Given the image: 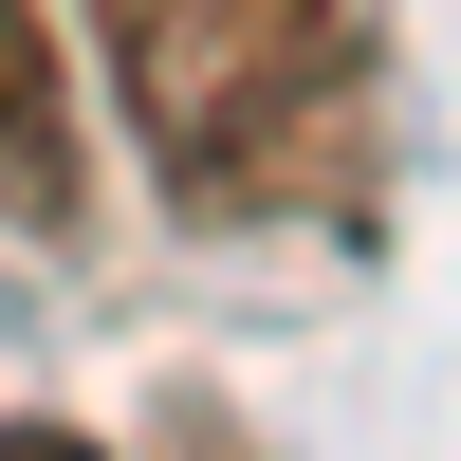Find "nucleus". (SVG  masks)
<instances>
[{
    "instance_id": "3",
    "label": "nucleus",
    "mask_w": 461,
    "mask_h": 461,
    "mask_svg": "<svg viewBox=\"0 0 461 461\" xmlns=\"http://www.w3.org/2000/svg\"><path fill=\"white\" fill-rule=\"evenodd\" d=\"M0 461H111L93 425H0Z\"/></svg>"
},
{
    "instance_id": "2",
    "label": "nucleus",
    "mask_w": 461,
    "mask_h": 461,
    "mask_svg": "<svg viewBox=\"0 0 461 461\" xmlns=\"http://www.w3.org/2000/svg\"><path fill=\"white\" fill-rule=\"evenodd\" d=\"M0 185H19V221H74V74L37 0H0Z\"/></svg>"
},
{
    "instance_id": "1",
    "label": "nucleus",
    "mask_w": 461,
    "mask_h": 461,
    "mask_svg": "<svg viewBox=\"0 0 461 461\" xmlns=\"http://www.w3.org/2000/svg\"><path fill=\"white\" fill-rule=\"evenodd\" d=\"M93 56L185 221L351 203L369 167V0H93Z\"/></svg>"
}]
</instances>
